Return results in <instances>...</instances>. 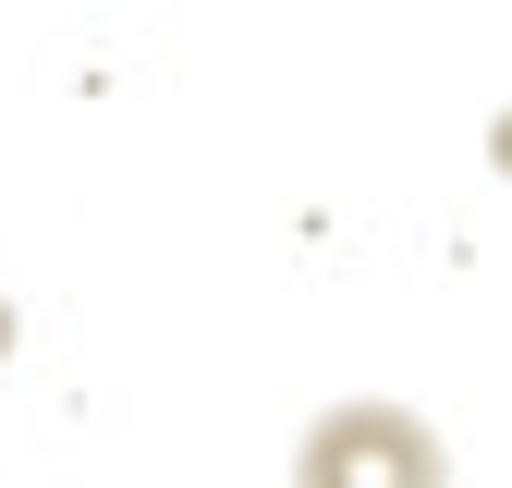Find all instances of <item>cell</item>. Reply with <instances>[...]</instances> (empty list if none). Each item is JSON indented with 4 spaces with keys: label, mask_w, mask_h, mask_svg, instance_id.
Returning a JSON list of instances; mask_svg holds the SVG:
<instances>
[{
    "label": "cell",
    "mask_w": 512,
    "mask_h": 488,
    "mask_svg": "<svg viewBox=\"0 0 512 488\" xmlns=\"http://www.w3.org/2000/svg\"><path fill=\"white\" fill-rule=\"evenodd\" d=\"M293 488H452V440L415 403L354 391V403H330L293 440Z\"/></svg>",
    "instance_id": "6da1fadb"
},
{
    "label": "cell",
    "mask_w": 512,
    "mask_h": 488,
    "mask_svg": "<svg viewBox=\"0 0 512 488\" xmlns=\"http://www.w3.org/2000/svg\"><path fill=\"white\" fill-rule=\"evenodd\" d=\"M0 342H13V318H0Z\"/></svg>",
    "instance_id": "7a4b0ae2"
}]
</instances>
